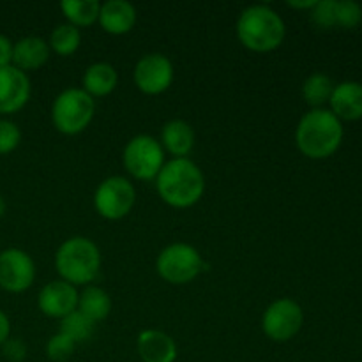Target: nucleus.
<instances>
[{"label":"nucleus","mask_w":362,"mask_h":362,"mask_svg":"<svg viewBox=\"0 0 362 362\" xmlns=\"http://www.w3.org/2000/svg\"><path fill=\"white\" fill-rule=\"evenodd\" d=\"M83 90L90 98H105L110 95L117 88L119 83V74L117 69L108 62H94L85 69L83 73Z\"/></svg>","instance_id":"19"},{"label":"nucleus","mask_w":362,"mask_h":362,"mask_svg":"<svg viewBox=\"0 0 362 362\" xmlns=\"http://www.w3.org/2000/svg\"><path fill=\"white\" fill-rule=\"evenodd\" d=\"M21 141V131L18 124L9 119H0V156H7L18 148Z\"/></svg>","instance_id":"27"},{"label":"nucleus","mask_w":362,"mask_h":362,"mask_svg":"<svg viewBox=\"0 0 362 362\" xmlns=\"http://www.w3.org/2000/svg\"><path fill=\"white\" fill-rule=\"evenodd\" d=\"M133 81L140 92L159 95L170 88L173 81V64L163 53H147L136 62Z\"/></svg>","instance_id":"10"},{"label":"nucleus","mask_w":362,"mask_h":362,"mask_svg":"<svg viewBox=\"0 0 362 362\" xmlns=\"http://www.w3.org/2000/svg\"><path fill=\"white\" fill-rule=\"evenodd\" d=\"M329 103L331 112L339 120L362 119V85L357 81H343L336 85Z\"/></svg>","instance_id":"18"},{"label":"nucleus","mask_w":362,"mask_h":362,"mask_svg":"<svg viewBox=\"0 0 362 362\" xmlns=\"http://www.w3.org/2000/svg\"><path fill=\"white\" fill-rule=\"evenodd\" d=\"M78 311L94 324L103 322L112 313V297L101 286L88 285L78 293Z\"/></svg>","instance_id":"20"},{"label":"nucleus","mask_w":362,"mask_h":362,"mask_svg":"<svg viewBox=\"0 0 362 362\" xmlns=\"http://www.w3.org/2000/svg\"><path fill=\"white\" fill-rule=\"evenodd\" d=\"M138 356L144 362H175L177 343L166 332L158 329H145L136 338Z\"/></svg>","instance_id":"15"},{"label":"nucleus","mask_w":362,"mask_h":362,"mask_svg":"<svg viewBox=\"0 0 362 362\" xmlns=\"http://www.w3.org/2000/svg\"><path fill=\"white\" fill-rule=\"evenodd\" d=\"M95 115V99L81 87L60 92L52 105V122L59 133L74 136L88 127Z\"/></svg>","instance_id":"5"},{"label":"nucleus","mask_w":362,"mask_h":362,"mask_svg":"<svg viewBox=\"0 0 362 362\" xmlns=\"http://www.w3.org/2000/svg\"><path fill=\"white\" fill-rule=\"evenodd\" d=\"M78 293L80 292L76 290V286L69 285V283L62 281V279L46 283L37 297L39 311L48 318L62 320L67 315L76 311Z\"/></svg>","instance_id":"13"},{"label":"nucleus","mask_w":362,"mask_h":362,"mask_svg":"<svg viewBox=\"0 0 362 362\" xmlns=\"http://www.w3.org/2000/svg\"><path fill=\"white\" fill-rule=\"evenodd\" d=\"M285 34L283 18L265 4L246 7L237 20V37L251 52H274L281 46Z\"/></svg>","instance_id":"3"},{"label":"nucleus","mask_w":362,"mask_h":362,"mask_svg":"<svg viewBox=\"0 0 362 362\" xmlns=\"http://www.w3.org/2000/svg\"><path fill=\"white\" fill-rule=\"evenodd\" d=\"M124 168L136 180H156L165 166V151L159 140L151 134H136L126 144L122 151Z\"/></svg>","instance_id":"7"},{"label":"nucleus","mask_w":362,"mask_h":362,"mask_svg":"<svg viewBox=\"0 0 362 362\" xmlns=\"http://www.w3.org/2000/svg\"><path fill=\"white\" fill-rule=\"evenodd\" d=\"M94 322L88 320V318L85 317V315H81L78 310L60 320V332L66 334L67 338L73 339L76 345L88 341V339L92 338V334H94Z\"/></svg>","instance_id":"24"},{"label":"nucleus","mask_w":362,"mask_h":362,"mask_svg":"<svg viewBox=\"0 0 362 362\" xmlns=\"http://www.w3.org/2000/svg\"><path fill=\"white\" fill-rule=\"evenodd\" d=\"M304 325V311L293 299L281 297L269 304L262 317L265 336L276 343H286L296 338Z\"/></svg>","instance_id":"9"},{"label":"nucleus","mask_w":362,"mask_h":362,"mask_svg":"<svg viewBox=\"0 0 362 362\" xmlns=\"http://www.w3.org/2000/svg\"><path fill=\"white\" fill-rule=\"evenodd\" d=\"M163 151L172 154L173 158H187L194 148V131L189 122L182 119H173L163 126L161 129Z\"/></svg>","instance_id":"17"},{"label":"nucleus","mask_w":362,"mask_h":362,"mask_svg":"<svg viewBox=\"0 0 362 362\" xmlns=\"http://www.w3.org/2000/svg\"><path fill=\"white\" fill-rule=\"evenodd\" d=\"M311 20L320 28L336 27V0H317L311 9Z\"/></svg>","instance_id":"28"},{"label":"nucleus","mask_w":362,"mask_h":362,"mask_svg":"<svg viewBox=\"0 0 362 362\" xmlns=\"http://www.w3.org/2000/svg\"><path fill=\"white\" fill-rule=\"evenodd\" d=\"M343 141L341 120L325 108L304 113L296 129L297 148L310 159H325L334 154Z\"/></svg>","instance_id":"2"},{"label":"nucleus","mask_w":362,"mask_h":362,"mask_svg":"<svg viewBox=\"0 0 362 362\" xmlns=\"http://www.w3.org/2000/svg\"><path fill=\"white\" fill-rule=\"evenodd\" d=\"M156 269L170 285H187L194 281L207 265L197 247L187 243H173L159 251Z\"/></svg>","instance_id":"6"},{"label":"nucleus","mask_w":362,"mask_h":362,"mask_svg":"<svg viewBox=\"0 0 362 362\" xmlns=\"http://www.w3.org/2000/svg\"><path fill=\"white\" fill-rule=\"evenodd\" d=\"M32 85L27 73L14 66L0 67V115L20 112L30 99Z\"/></svg>","instance_id":"12"},{"label":"nucleus","mask_w":362,"mask_h":362,"mask_svg":"<svg viewBox=\"0 0 362 362\" xmlns=\"http://www.w3.org/2000/svg\"><path fill=\"white\" fill-rule=\"evenodd\" d=\"M6 209H7L6 200H4V197H2V194H0V219H2L4 214H6Z\"/></svg>","instance_id":"33"},{"label":"nucleus","mask_w":362,"mask_h":362,"mask_svg":"<svg viewBox=\"0 0 362 362\" xmlns=\"http://www.w3.org/2000/svg\"><path fill=\"white\" fill-rule=\"evenodd\" d=\"M290 7H293V9H313L315 4H317V0H288Z\"/></svg>","instance_id":"32"},{"label":"nucleus","mask_w":362,"mask_h":362,"mask_svg":"<svg viewBox=\"0 0 362 362\" xmlns=\"http://www.w3.org/2000/svg\"><path fill=\"white\" fill-rule=\"evenodd\" d=\"M48 41L37 35H27L14 42L13 48V66L18 67L23 73L28 71H37L48 62L49 59Z\"/></svg>","instance_id":"16"},{"label":"nucleus","mask_w":362,"mask_h":362,"mask_svg":"<svg viewBox=\"0 0 362 362\" xmlns=\"http://www.w3.org/2000/svg\"><path fill=\"white\" fill-rule=\"evenodd\" d=\"M81 45V32L80 28L73 27L71 23L57 25L49 34L48 46L53 53L60 57H71L78 52Z\"/></svg>","instance_id":"23"},{"label":"nucleus","mask_w":362,"mask_h":362,"mask_svg":"<svg viewBox=\"0 0 362 362\" xmlns=\"http://www.w3.org/2000/svg\"><path fill=\"white\" fill-rule=\"evenodd\" d=\"M55 269L62 281L88 286L101 271V251L88 237H69L57 250Z\"/></svg>","instance_id":"4"},{"label":"nucleus","mask_w":362,"mask_h":362,"mask_svg":"<svg viewBox=\"0 0 362 362\" xmlns=\"http://www.w3.org/2000/svg\"><path fill=\"white\" fill-rule=\"evenodd\" d=\"M336 85L331 78L324 73H313L304 80L303 83V98L304 101L315 108H322L325 103L331 101L332 90Z\"/></svg>","instance_id":"22"},{"label":"nucleus","mask_w":362,"mask_h":362,"mask_svg":"<svg viewBox=\"0 0 362 362\" xmlns=\"http://www.w3.org/2000/svg\"><path fill=\"white\" fill-rule=\"evenodd\" d=\"M76 350V343L71 338H67L62 332H57L46 343V357L53 362H66L73 357Z\"/></svg>","instance_id":"25"},{"label":"nucleus","mask_w":362,"mask_h":362,"mask_svg":"<svg viewBox=\"0 0 362 362\" xmlns=\"http://www.w3.org/2000/svg\"><path fill=\"white\" fill-rule=\"evenodd\" d=\"M60 11H62L67 23H71L73 27H90L99 20L101 2H98V0H62Z\"/></svg>","instance_id":"21"},{"label":"nucleus","mask_w":362,"mask_h":362,"mask_svg":"<svg viewBox=\"0 0 362 362\" xmlns=\"http://www.w3.org/2000/svg\"><path fill=\"white\" fill-rule=\"evenodd\" d=\"M138 21L136 7L127 0H106L101 4L98 23L106 34L124 35L134 28Z\"/></svg>","instance_id":"14"},{"label":"nucleus","mask_w":362,"mask_h":362,"mask_svg":"<svg viewBox=\"0 0 362 362\" xmlns=\"http://www.w3.org/2000/svg\"><path fill=\"white\" fill-rule=\"evenodd\" d=\"M11 338V320L2 310H0V346Z\"/></svg>","instance_id":"31"},{"label":"nucleus","mask_w":362,"mask_h":362,"mask_svg":"<svg viewBox=\"0 0 362 362\" xmlns=\"http://www.w3.org/2000/svg\"><path fill=\"white\" fill-rule=\"evenodd\" d=\"M35 264L27 251L7 247L0 251V288L9 293H21L34 285Z\"/></svg>","instance_id":"11"},{"label":"nucleus","mask_w":362,"mask_h":362,"mask_svg":"<svg viewBox=\"0 0 362 362\" xmlns=\"http://www.w3.org/2000/svg\"><path fill=\"white\" fill-rule=\"evenodd\" d=\"M0 349L2 356L9 362H23L27 357V345L20 338H9Z\"/></svg>","instance_id":"29"},{"label":"nucleus","mask_w":362,"mask_h":362,"mask_svg":"<svg viewBox=\"0 0 362 362\" xmlns=\"http://www.w3.org/2000/svg\"><path fill=\"white\" fill-rule=\"evenodd\" d=\"M362 21V7L352 0H336V27L356 28Z\"/></svg>","instance_id":"26"},{"label":"nucleus","mask_w":362,"mask_h":362,"mask_svg":"<svg viewBox=\"0 0 362 362\" xmlns=\"http://www.w3.org/2000/svg\"><path fill=\"white\" fill-rule=\"evenodd\" d=\"M136 204V189L129 179L122 175L106 177L94 193V207L101 218L119 221L133 211Z\"/></svg>","instance_id":"8"},{"label":"nucleus","mask_w":362,"mask_h":362,"mask_svg":"<svg viewBox=\"0 0 362 362\" xmlns=\"http://www.w3.org/2000/svg\"><path fill=\"white\" fill-rule=\"evenodd\" d=\"M14 42L7 35L0 34V67L13 66Z\"/></svg>","instance_id":"30"},{"label":"nucleus","mask_w":362,"mask_h":362,"mask_svg":"<svg viewBox=\"0 0 362 362\" xmlns=\"http://www.w3.org/2000/svg\"><path fill=\"white\" fill-rule=\"evenodd\" d=\"M156 189L170 207L189 209L204 197L205 177L189 158H172L156 177Z\"/></svg>","instance_id":"1"}]
</instances>
